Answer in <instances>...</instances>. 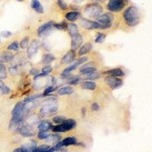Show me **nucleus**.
<instances>
[{"mask_svg":"<svg viewBox=\"0 0 152 152\" xmlns=\"http://www.w3.org/2000/svg\"><path fill=\"white\" fill-rule=\"evenodd\" d=\"M57 3H58V5H59V8H60L62 10H66V9H67V4H66L63 0H58Z\"/></svg>","mask_w":152,"mask_h":152,"instance_id":"obj_38","label":"nucleus"},{"mask_svg":"<svg viewBox=\"0 0 152 152\" xmlns=\"http://www.w3.org/2000/svg\"><path fill=\"white\" fill-rule=\"evenodd\" d=\"M19 47V44L18 42H13V43H10L9 46H8L7 49L9 50H18Z\"/></svg>","mask_w":152,"mask_h":152,"instance_id":"obj_37","label":"nucleus"},{"mask_svg":"<svg viewBox=\"0 0 152 152\" xmlns=\"http://www.w3.org/2000/svg\"><path fill=\"white\" fill-rule=\"evenodd\" d=\"M76 126V123L73 119H66L64 123H60L59 125L53 127L52 130L54 132H66L72 130Z\"/></svg>","mask_w":152,"mask_h":152,"instance_id":"obj_5","label":"nucleus"},{"mask_svg":"<svg viewBox=\"0 0 152 152\" xmlns=\"http://www.w3.org/2000/svg\"><path fill=\"white\" fill-rule=\"evenodd\" d=\"M37 142L35 140H31L28 143L24 144L21 148V150L22 152H33L35 148L37 147Z\"/></svg>","mask_w":152,"mask_h":152,"instance_id":"obj_13","label":"nucleus"},{"mask_svg":"<svg viewBox=\"0 0 152 152\" xmlns=\"http://www.w3.org/2000/svg\"><path fill=\"white\" fill-rule=\"evenodd\" d=\"M73 93V89L71 87H63V88H59L58 90V94L59 95H66L71 94Z\"/></svg>","mask_w":152,"mask_h":152,"instance_id":"obj_24","label":"nucleus"},{"mask_svg":"<svg viewBox=\"0 0 152 152\" xmlns=\"http://www.w3.org/2000/svg\"><path fill=\"white\" fill-rule=\"evenodd\" d=\"M50 148L49 145H40V146H37L35 148V149L34 150L33 152H44L47 149H48Z\"/></svg>","mask_w":152,"mask_h":152,"instance_id":"obj_30","label":"nucleus"},{"mask_svg":"<svg viewBox=\"0 0 152 152\" xmlns=\"http://www.w3.org/2000/svg\"><path fill=\"white\" fill-rule=\"evenodd\" d=\"M38 49V43L36 40H33L31 42L28 49V55L29 57L33 56L37 53Z\"/></svg>","mask_w":152,"mask_h":152,"instance_id":"obj_16","label":"nucleus"},{"mask_svg":"<svg viewBox=\"0 0 152 152\" xmlns=\"http://www.w3.org/2000/svg\"><path fill=\"white\" fill-rule=\"evenodd\" d=\"M81 88L83 89H86V90H94L97 85L94 83V82H92V81H84L81 84Z\"/></svg>","mask_w":152,"mask_h":152,"instance_id":"obj_21","label":"nucleus"},{"mask_svg":"<svg viewBox=\"0 0 152 152\" xmlns=\"http://www.w3.org/2000/svg\"><path fill=\"white\" fill-rule=\"evenodd\" d=\"M106 38V35L102 33H97V37L95 39V42L96 43H102L104 41Z\"/></svg>","mask_w":152,"mask_h":152,"instance_id":"obj_33","label":"nucleus"},{"mask_svg":"<svg viewBox=\"0 0 152 152\" xmlns=\"http://www.w3.org/2000/svg\"><path fill=\"white\" fill-rule=\"evenodd\" d=\"M67 30L72 36L78 32V26L74 23H69L67 24Z\"/></svg>","mask_w":152,"mask_h":152,"instance_id":"obj_27","label":"nucleus"},{"mask_svg":"<svg viewBox=\"0 0 152 152\" xmlns=\"http://www.w3.org/2000/svg\"><path fill=\"white\" fill-rule=\"evenodd\" d=\"M99 108H100V107H99V105L97 104H93L91 106V109L93 110H99Z\"/></svg>","mask_w":152,"mask_h":152,"instance_id":"obj_44","label":"nucleus"},{"mask_svg":"<svg viewBox=\"0 0 152 152\" xmlns=\"http://www.w3.org/2000/svg\"><path fill=\"white\" fill-rule=\"evenodd\" d=\"M7 77V71L6 68L2 63L0 62V79H4Z\"/></svg>","mask_w":152,"mask_h":152,"instance_id":"obj_28","label":"nucleus"},{"mask_svg":"<svg viewBox=\"0 0 152 152\" xmlns=\"http://www.w3.org/2000/svg\"><path fill=\"white\" fill-rule=\"evenodd\" d=\"M12 34L11 33L10 31H3L1 33V35H2L3 37H9L12 36Z\"/></svg>","mask_w":152,"mask_h":152,"instance_id":"obj_43","label":"nucleus"},{"mask_svg":"<svg viewBox=\"0 0 152 152\" xmlns=\"http://www.w3.org/2000/svg\"><path fill=\"white\" fill-rule=\"evenodd\" d=\"M54 152H68V151L66 149L62 148H56Z\"/></svg>","mask_w":152,"mask_h":152,"instance_id":"obj_45","label":"nucleus"},{"mask_svg":"<svg viewBox=\"0 0 152 152\" xmlns=\"http://www.w3.org/2000/svg\"><path fill=\"white\" fill-rule=\"evenodd\" d=\"M76 68H77V66H76L75 65H74V64L72 65V66H69V67L66 68V69L64 70V72H63V73H62V74H63V75H69V73L71 72L74 71Z\"/></svg>","mask_w":152,"mask_h":152,"instance_id":"obj_36","label":"nucleus"},{"mask_svg":"<svg viewBox=\"0 0 152 152\" xmlns=\"http://www.w3.org/2000/svg\"><path fill=\"white\" fill-rule=\"evenodd\" d=\"M56 90V88H53V87H49V88H47V89L45 90V91H44V93L43 94V96H46V95H48L49 94L51 93V92H53V91Z\"/></svg>","mask_w":152,"mask_h":152,"instance_id":"obj_42","label":"nucleus"},{"mask_svg":"<svg viewBox=\"0 0 152 152\" xmlns=\"http://www.w3.org/2000/svg\"><path fill=\"white\" fill-rule=\"evenodd\" d=\"M47 142H50L51 144H56L61 141V136L58 134H55V135H49L48 137L47 138Z\"/></svg>","mask_w":152,"mask_h":152,"instance_id":"obj_23","label":"nucleus"},{"mask_svg":"<svg viewBox=\"0 0 152 152\" xmlns=\"http://www.w3.org/2000/svg\"><path fill=\"white\" fill-rule=\"evenodd\" d=\"M24 105L23 103L21 102L18 103V104L15 105V107L14 110H12V116H16V115L20 114L23 110H24Z\"/></svg>","mask_w":152,"mask_h":152,"instance_id":"obj_22","label":"nucleus"},{"mask_svg":"<svg viewBox=\"0 0 152 152\" xmlns=\"http://www.w3.org/2000/svg\"><path fill=\"white\" fill-rule=\"evenodd\" d=\"M19 132L21 133V135L24 137H31L34 136V135H35L34 131L28 126H22V127L19 129Z\"/></svg>","mask_w":152,"mask_h":152,"instance_id":"obj_15","label":"nucleus"},{"mask_svg":"<svg viewBox=\"0 0 152 152\" xmlns=\"http://www.w3.org/2000/svg\"><path fill=\"white\" fill-rule=\"evenodd\" d=\"M105 82L108 86L110 87L113 89H116L119 88L123 85V80L116 77H112V76H107L105 78Z\"/></svg>","mask_w":152,"mask_h":152,"instance_id":"obj_7","label":"nucleus"},{"mask_svg":"<svg viewBox=\"0 0 152 152\" xmlns=\"http://www.w3.org/2000/svg\"><path fill=\"white\" fill-rule=\"evenodd\" d=\"M88 58L86 56L81 57V58H79V59L76 61L75 62H74V65H75V66H77V68H78L79 66H81V65L84 64L85 62H86L87 61H88Z\"/></svg>","mask_w":152,"mask_h":152,"instance_id":"obj_32","label":"nucleus"},{"mask_svg":"<svg viewBox=\"0 0 152 152\" xmlns=\"http://www.w3.org/2000/svg\"><path fill=\"white\" fill-rule=\"evenodd\" d=\"M76 56L75 52V50H70L66 55L63 56L62 59V63L63 64H69V63H71L74 61L75 58Z\"/></svg>","mask_w":152,"mask_h":152,"instance_id":"obj_14","label":"nucleus"},{"mask_svg":"<svg viewBox=\"0 0 152 152\" xmlns=\"http://www.w3.org/2000/svg\"><path fill=\"white\" fill-rule=\"evenodd\" d=\"M128 0H110L107 3V9L110 12H118L124 9Z\"/></svg>","mask_w":152,"mask_h":152,"instance_id":"obj_6","label":"nucleus"},{"mask_svg":"<svg viewBox=\"0 0 152 152\" xmlns=\"http://www.w3.org/2000/svg\"><path fill=\"white\" fill-rule=\"evenodd\" d=\"M17 1H18V2H22L23 0H17Z\"/></svg>","mask_w":152,"mask_h":152,"instance_id":"obj_46","label":"nucleus"},{"mask_svg":"<svg viewBox=\"0 0 152 152\" xmlns=\"http://www.w3.org/2000/svg\"><path fill=\"white\" fill-rule=\"evenodd\" d=\"M80 24L82 28L88 30L99 29V27H100L97 21H92L85 18H81L80 20Z\"/></svg>","mask_w":152,"mask_h":152,"instance_id":"obj_8","label":"nucleus"},{"mask_svg":"<svg viewBox=\"0 0 152 152\" xmlns=\"http://www.w3.org/2000/svg\"><path fill=\"white\" fill-rule=\"evenodd\" d=\"M92 47H93V45H92L91 43H85V45L81 47V49L78 51V56H83L85 54L88 53L92 50Z\"/></svg>","mask_w":152,"mask_h":152,"instance_id":"obj_17","label":"nucleus"},{"mask_svg":"<svg viewBox=\"0 0 152 152\" xmlns=\"http://www.w3.org/2000/svg\"><path fill=\"white\" fill-rule=\"evenodd\" d=\"M55 59V57L52 55V54L50 53H47L44 54L43 56V58H42V62L43 63H45V64H50Z\"/></svg>","mask_w":152,"mask_h":152,"instance_id":"obj_26","label":"nucleus"},{"mask_svg":"<svg viewBox=\"0 0 152 152\" xmlns=\"http://www.w3.org/2000/svg\"><path fill=\"white\" fill-rule=\"evenodd\" d=\"M104 74L108 75L109 76H112V77H123L125 75V73L122 69L119 68H116V69H113L107 70V72H104Z\"/></svg>","mask_w":152,"mask_h":152,"instance_id":"obj_12","label":"nucleus"},{"mask_svg":"<svg viewBox=\"0 0 152 152\" xmlns=\"http://www.w3.org/2000/svg\"><path fill=\"white\" fill-rule=\"evenodd\" d=\"M103 7L100 4L94 2V3H90L85 6L84 12L86 15L91 18H98L103 12Z\"/></svg>","mask_w":152,"mask_h":152,"instance_id":"obj_2","label":"nucleus"},{"mask_svg":"<svg viewBox=\"0 0 152 152\" xmlns=\"http://www.w3.org/2000/svg\"><path fill=\"white\" fill-rule=\"evenodd\" d=\"M80 15H81V14L78 12H68L67 14L66 15V18L69 21H75L77 19L79 18Z\"/></svg>","mask_w":152,"mask_h":152,"instance_id":"obj_20","label":"nucleus"},{"mask_svg":"<svg viewBox=\"0 0 152 152\" xmlns=\"http://www.w3.org/2000/svg\"><path fill=\"white\" fill-rule=\"evenodd\" d=\"M94 72H96V69L94 67H92L91 66H84L80 70V72L84 75H88Z\"/></svg>","mask_w":152,"mask_h":152,"instance_id":"obj_25","label":"nucleus"},{"mask_svg":"<svg viewBox=\"0 0 152 152\" xmlns=\"http://www.w3.org/2000/svg\"><path fill=\"white\" fill-rule=\"evenodd\" d=\"M58 107L56 100L55 98H50L44 102V106L41 110V114L43 116H48L55 113Z\"/></svg>","mask_w":152,"mask_h":152,"instance_id":"obj_3","label":"nucleus"},{"mask_svg":"<svg viewBox=\"0 0 152 152\" xmlns=\"http://www.w3.org/2000/svg\"><path fill=\"white\" fill-rule=\"evenodd\" d=\"M31 7L37 13H43V7L38 0H32L31 1Z\"/></svg>","mask_w":152,"mask_h":152,"instance_id":"obj_18","label":"nucleus"},{"mask_svg":"<svg viewBox=\"0 0 152 152\" xmlns=\"http://www.w3.org/2000/svg\"><path fill=\"white\" fill-rule=\"evenodd\" d=\"M48 135V133L47 132H40L38 134V138L39 139H47Z\"/></svg>","mask_w":152,"mask_h":152,"instance_id":"obj_40","label":"nucleus"},{"mask_svg":"<svg viewBox=\"0 0 152 152\" xmlns=\"http://www.w3.org/2000/svg\"><path fill=\"white\" fill-rule=\"evenodd\" d=\"M83 43V37L78 32L75 34L72 35V50H78Z\"/></svg>","mask_w":152,"mask_h":152,"instance_id":"obj_9","label":"nucleus"},{"mask_svg":"<svg viewBox=\"0 0 152 152\" xmlns=\"http://www.w3.org/2000/svg\"><path fill=\"white\" fill-rule=\"evenodd\" d=\"M53 127V126L51 123L48 121H43L41 123H40V125L38 126V129H39L40 132H47L50 129H52Z\"/></svg>","mask_w":152,"mask_h":152,"instance_id":"obj_19","label":"nucleus"},{"mask_svg":"<svg viewBox=\"0 0 152 152\" xmlns=\"http://www.w3.org/2000/svg\"><path fill=\"white\" fill-rule=\"evenodd\" d=\"M114 19L113 15L111 13H104L97 18V22L100 24L99 29H107L111 27L112 21Z\"/></svg>","mask_w":152,"mask_h":152,"instance_id":"obj_4","label":"nucleus"},{"mask_svg":"<svg viewBox=\"0 0 152 152\" xmlns=\"http://www.w3.org/2000/svg\"><path fill=\"white\" fill-rule=\"evenodd\" d=\"M28 43H29V37H24L22 40H21V43H20V46H21V48L24 49L27 48L28 46Z\"/></svg>","mask_w":152,"mask_h":152,"instance_id":"obj_35","label":"nucleus"},{"mask_svg":"<svg viewBox=\"0 0 152 152\" xmlns=\"http://www.w3.org/2000/svg\"><path fill=\"white\" fill-rule=\"evenodd\" d=\"M67 24L66 22H62V23H59V24H54L53 27L56 28L57 29L59 30H65L67 29Z\"/></svg>","mask_w":152,"mask_h":152,"instance_id":"obj_34","label":"nucleus"},{"mask_svg":"<svg viewBox=\"0 0 152 152\" xmlns=\"http://www.w3.org/2000/svg\"><path fill=\"white\" fill-rule=\"evenodd\" d=\"M53 120L54 123L60 124V123H64V122L66 120V117H64V116H54Z\"/></svg>","mask_w":152,"mask_h":152,"instance_id":"obj_31","label":"nucleus"},{"mask_svg":"<svg viewBox=\"0 0 152 152\" xmlns=\"http://www.w3.org/2000/svg\"><path fill=\"white\" fill-rule=\"evenodd\" d=\"M55 23L53 21H49V22L45 23V24H42L40 28L37 30V34L39 37H43L49 31L52 29Z\"/></svg>","mask_w":152,"mask_h":152,"instance_id":"obj_11","label":"nucleus"},{"mask_svg":"<svg viewBox=\"0 0 152 152\" xmlns=\"http://www.w3.org/2000/svg\"><path fill=\"white\" fill-rule=\"evenodd\" d=\"M77 145V141L75 137H69L62 141L59 142L55 145L56 148H59L65 147V146H70V145Z\"/></svg>","mask_w":152,"mask_h":152,"instance_id":"obj_10","label":"nucleus"},{"mask_svg":"<svg viewBox=\"0 0 152 152\" xmlns=\"http://www.w3.org/2000/svg\"><path fill=\"white\" fill-rule=\"evenodd\" d=\"M100 78V74L96 72H94L89 73V74L86 75V77L85 78L86 79H89V80H94V79H97V78Z\"/></svg>","mask_w":152,"mask_h":152,"instance_id":"obj_29","label":"nucleus"},{"mask_svg":"<svg viewBox=\"0 0 152 152\" xmlns=\"http://www.w3.org/2000/svg\"><path fill=\"white\" fill-rule=\"evenodd\" d=\"M52 70H53V68L51 67L50 66H48V65L46 66H44V67L43 68V69H42L43 72L45 73V74H47V75L48 74V73L51 72H52Z\"/></svg>","mask_w":152,"mask_h":152,"instance_id":"obj_41","label":"nucleus"},{"mask_svg":"<svg viewBox=\"0 0 152 152\" xmlns=\"http://www.w3.org/2000/svg\"><path fill=\"white\" fill-rule=\"evenodd\" d=\"M123 18L126 23L130 27H135L139 23L140 14L135 6H129L123 12Z\"/></svg>","mask_w":152,"mask_h":152,"instance_id":"obj_1","label":"nucleus"},{"mask_svg":"<svg viewBox=\"0 0 152 152\" xmlns=\"http://www.w3.org/2000/svg\"><path fill=\"white\" fill-rule=\"evenodd\" d=\"M43 96V94H35V95H33V96H31V97H28V98L26 99V100H24V102H28V101H33V100H36V99L39 98V97H42Z\"/></svg>","mask_w":152,"mask_h":152,"instance_id":"obj_39","label":"nucleus"}]
</instances>
